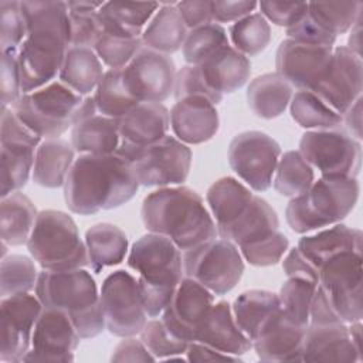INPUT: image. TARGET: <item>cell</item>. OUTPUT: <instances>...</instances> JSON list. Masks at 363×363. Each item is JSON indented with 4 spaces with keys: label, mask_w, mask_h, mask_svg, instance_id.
I'll return each instance as SVG.
<instances>
[{
    "label": "cell",
    "mask_w": 363,
    "mask_h": 363,
    "mask_svg": "<svg viewBox=\"0 0 363 363\" xmlns=\"http://www.w3.org/2000/svg\"><path fill=\"white\" fill-rule=\"evenodd\" d=\"M27 37L17 57L23 94L40 89L58 78L69 48L67 1H21Z\"/></svg>",
    "instance_id": "obj_1"
},
{
    "label": "cell",
    "mask_w": 363,
    "mask_h": 363,
    "mask_svg": "<svg viewBox=\"0 0 363 363\" xmlns=\"http://www.w3.org/2000/svg\"><path fill=\"white\" fill-rule=\"evenodd\" d=\"M139 186L132 163L118 153H81L64 183V200L69 211L91 216L126 204Z\"/></svg>",
    "instance_id": "obj_2"
},
{
    "label": "cell",
    "mask_w": 363,
    "mask_h": 363,
    "mask_svg": "<svg viewBox=\"0 0 363 363\" xmlns=\"http://www.w3.org/2000/svg\"><path fill=\"white\" fill-rule=\"evenodd\" d=\"M140 216L149 233L170 238L183 252L217 237V227L203 199L186 186L159 187L142 203Z\"/></svg>",
    "instance_id": "obj_3"
},
{
    "label": "cell",
    "mask_w": 363,
    "mask_h": 363,
    "mask_svg": "<svg viewBox=\"0 0 363 363\" xmlns=\"http://www.w3.org/2000/svg\"><path fill=\"white\" fill-rule=\"evenodd\" d=\"M128 265L138 272L147 316L159 318L184 277L182 251L170 238L147 233L132 244Z\"/></svg>",
    "instance_id": "obj_4"
},
{
    "label": "cell",
    "mask_w": 363,
    "mask_h": 363,
    "mask_svg": "<svg viewBox=\"0 0 363 363\" xmlns=\"http://www.w3.org/2000/svg\"><path fill=\"white\" fill-rule=\"evenodd\" d=\"M35 295L43 306L67 313L81 339L95 337L106 329L96 282L91 272L84 268L43 269L38 274Z\"/></svg>",
    "instance_id": "obj_5"
},
{
    "label": "cell",
    "mask_w": 363,
    "mask_h": 363,
    "mask_svg": "<svg viewBox=\"0 0 363 363\" xmlns=\"http://www.w3.org/2000/svg\"><path fill=\"white\" fill-rule=\"evenodd\" d=\"M359 191L356 177L320 176L305 193L289 200L285 208L286 223L298 234L340 223L354 208Z\"/></svg>",
    "instance_id": "obj_6"
},
{
    "label": "cell",
    "mask_w": 363,
    "mask_h": 363,
    "mask_svg": "<svg viewBox=\"0 0 363 363\" xmlns=\"http://www.w3.org/2000/svg\"><path fill=\"white\" fill-rule=\"evenodd\" d=\"M27 248L45 271H69L89 265L86 245L74 218L60 210L38 211Z\"/></svg>",
    "instance_id": "obj_7"
},
{
    "label": "cell",
    "mask_w": 363,
    "mask_h": 363,
    "mask_svg": "<svg viewBox=\"0 0 363 363\" xmlns=\"http://www.w3.org/2000/svg\"><path fill=\"white\" fill-rule=\"evenodd\" d=\"M85 96L61 81L23 94L10 106L16 115L43 139H58L74 126V115Z\"/></svg>",
    "instance_id": "obj_8"
},
{
    "label": "cell",
    "mask_w": 363,
    "mask_h": 363,
    "mask_svg": "<svg viewBox=\"0 0 363 363\" xmlns=\"http://www.w3.org/2000/svg\"><path fill=\"white\" fill-rule=\"evenodd\" d=\"M184 277H190L216 296L230 292L244 274L238 247L224 238H213L182 252Z\"/></svg>",
    "instance_id": "obj_9"
},
{
    "label": "cell",
    "mask_w": 363,
    "mask_h": 363,
    "mask_svg": "<svg viewBox=\"0 0 363 363\" xmlns=\"http://www.w3.org/2000/svg\"><path fill=\"white\" fill-rule=\"evenodd\" d=\"M318 272V288L339 320L343 323L362 320V252H340L325 261Z\"/></svg>",
    "instance_id": "obj_10"
},
{
    "label": "cell",
    "mask_w": 363,
    "mask_h": 363,
    "mask_svg": "<svg viewBox=\"0 0 363 363\" xmlns=\"http://www.w3.org/2000/svg\"><path fill=\"white\" fill-rule=\"evenodd\" d=\"M41 142L43 138L24 125L11 108L1 106V197L20 191L27 184L33 174L35 150Z\"/></svg>",
    "instance_id": "obj_11"
},
{
    "label": "cell",
    "mask_w": 363,
    "mask_h": 363,
    "mask_svg": "<svg viewBox=\"0 0 363 363\" xmlns=\"http://www.w3.org/2000/svg\"><path fill=\"white\" fill-rule=\"evenodd\" d=\"M99 301L105 328L113 336H136L147 322L138 278L125 269H116L104 279Z\"/></svg>",
    "instance_id": "obj_12"
},
{
    "label": "cell",
    "mask_w": 363,
    "mask_h": 363,
    "mask_svg": "<svg viewBox=\"0 0 363 363\" xmlns=\"http://www.w3.org/2000/svg\"><path fill=\"white\" fill-rule=\"evenodd\" d=\"M298 152L320 176L357 177L360 172L362 145L339 128L306 130Z\"/></svg>",
    "instance_id": "obj_13"
},
{
    "label": "cell",
    "mask_w": 363,
    "mask_h": 363,
    "mask_svg": "<svg viewBox=\"0 0 363 363\" xmlns=\"http://www.w3.org/2000/svg\"><path fill=\"white\" fill-rule=\"evenodd\" d=\"M281 146L261 130H245L233 138L228 146V163L233 172L254 191H265L281 157Z\"/></svg>",
    "instance_id": "obj_14"
},
{
    "label": "cell",
    "mask_w": 363,
    "mask_h": 363,
    "mask_svg": "<svg viewBox=\"0 0 363 363\" xmlns=\"http://www.w3.org/2000/svg\"><path fill=\"white\" fill-rule=\"evenodd\" d=\"M191 150L169 133L139 150L129 162L140 186L167 187L183 184L191 167Z\"/></svg>",
    "instance_id": "obj_15"
},
{
    "label": "cell",
    "mask_w": 363,
    "mask_h": 363,
    "mask_svg": "<svg viewBox=\"0 0 363 363\" xmlns=\"http://www.w3.org/2000/svg\"><path fill=\"white\" fill-rule=\"evenodd\" d=\"M43 309L37 295L17 294L0 301V360L4 363L23 362L31 347L34 325Z\"/></svg>",
    "instance_id": "obj_16"
},
{
    "label": "cell",
    "mask_w": 363,
    "mask_h": 363,
    "mask_svg": "<svg viewBox=\"0 0 363 363\" xmlns=\"http://www.w3.org/2000/svg\"><path fill=\"white\" fill-rule=\"evenodd\" d=\"M126 86L138 102H163L174 89L176 65L170 55L142 47L122 68Z\"/></svg>",
    "instance_id": "obj_17"
},
{
    "label": "cell",
    "mask_w": 363,
    "mask_h": 363,
    "mask_svg": "<svg viewBox=\"0 0 363 363\" xmlns=\"http://www.w3.org/2000/svg\"><path fill=\"white\" fill-rule=\"evenodd\" d=\"M362 55L352 52L347 47H333L330 64L311 92L342 116L362 96Z\"/></svg>",
    "instance_id": "obj_18"
},
{
    "label": "cell",
    "mask_w": 363,
    "mask_h": 363,
    "mask_svg": "<svg viewBox=\"0 0 363 363\" xmlns=\"http://www.w3.org/2000/svg\"><path fill=\"white\" fill-rule=\"evenodd\" d=\"M79 342L81 336L67 313L43 306L23 362H72Z\"/></svg>",
    "instance_id": "obj_19"
},
{
    "label": "cell",
    "mask_w": 363,
    "mask_h": 363,
    "mask_svg": "<svg viewBox=\"0 0 363 363\" xmlns=\"http://www.w3.org/2000/svg\"><path fill=\"white\" fill-rule=\"evenodd\" d=\"M214 302L211 291L196 279L183 277L159 318L173 336L190 343Z\"/></svg>",
    "instance_id": "obj_20"
},
{
    "label": "cell",
    "mask_w": 363,
    "mask_h": 363,
    "mask_svg": "<svg viewBox=\"0 0 363 363\" xmlns=\"http://www.w3.org/2000/svg\"><path fill=\"white\" fill-rule=\"evenodd\" d=\"M332 52L333 47L303 44L286 38L277 50V74L298 91H313L330 64Z\"/></svg>",
    "instance_id": "obj_21"
},
{
    "label": "cell",
    "mask_w": 363,
    "mask_h": 363,
    "mask_svg": "<svg viewBox=\"0 0 363 363\" xmlns=\"http://www.w3.org/2000/svg\"><path fill=\"white\" fill-rule=\"evenodd\" d=\"M170 128V111L160 102H139L118 119L116 153L130 160L139 150L164 138Z\"/></svg>",
    "instance_id": "obj_22"
},
{
    "label": "cell",
    "mask_w": 363,
    "mask_h": 363,
    "mask_svg": "<svg viewBox=\"0 0 363 363\" xmlns=\"http://www.w3.org/2000/svg\"><path fill=\"white\" fill-rule=\"evenodd\" d=\"M301 362H362V352L352 342L347 323H309L301 350Z\"/></svg>",
    "instance_id": "obj_23"
},
{
    "label": "cell",
    "mask_w": 363,
    "mask_h": 363,
    "mask_svg": "<svg viewBox=\"0 0 363 363\" xmlns=\"http://www.w3.org/2000/svg\"><path fill=\"white\" fill-rule=\"evenodd\" d=\"M170 128L186 145H200L213 139L220 128L216 105L204 96H186L170 109Z\"/></svg>",
    "instance_id": "obj_24"
},
{
    "label": "cell",
    "mask_w": 363,
    "mask_h": 363,
    "mask_svg": "<svg viewBox=\"0 0 363 363\" xmlns=\"http://www.w3.org/2000/svg\"><path fill=\"white\" fill-rule=\"evenodd\" d=\"M306 328L286 318L279 306V311L254 337L252 347L262 362H301Z\"/></svg>",
    "instance_id": "obj_25"
},
{
    "label": "cell",
    "mask_w": 363,
    "mask_h": 363,
    "mask_svg": "<svg viewBox=\"0 0 363 363\" xmlns=\"http://www.w3.org/2000/svg\"><path fill=\"white\" fill-rule=\"evenodd\" d=\"M193 342H200L235 357L252 349V342L235 323L231 305L227 301L214 302L199 326Z\"/></svg>",
    "instance_id": "obj_26"
},
{
    "label": "cell",
    "mask_w": 363,
    "mask_h": 363,
    "mask_svg": "<svg viewBox=\"0 0 363 363\" xmlns=\"http://www.w3.org/2000/svg\"><path fill=\"white\" fill-rule=\"evenodd\" d=\"M278 227L279 220L277 211L265 199L254 196L237 218L223 227H217V235L241 247L271 235Z\"/></svg>",
    "instance_id": "obj_27"
},
{
    "label": "cell",
    "mask_w": 363,
    "mask_h": 363,
    "mask_svg": "<svg viewBox=\"0 0 363 363\" xmlns=\"http://www.w3.org/2000/svg\"><path fill=\"white\" fill-rule=\"evenodd\" d=\"M363 234L357 228H350L336 223L328 228H320L315 234H306L299 238L296 248L316 268L329 258L345 251L362 252Z\"/></svg>",
    "instance_id": "obj_28"
},
{
    "label": "cell",
    "mask_w": 363,
    "mask_h": 363,
    "mask_svg": "<svg viewBox=\"0 0 363 363\" xmlns=\"http://www.w3.org/2000/svg\"><path fill=\"white\" fill-rule=\"evenodd\" d=\"M208 86L221 94L238 91L251 75L250 58L228 45L199 65Z\"/></svg>",
    "instance_id": "obj_29"
},
{
    "label": "cell",
    "mask_w": 363,
    "mask_h": 363,
    "mask_svg": "<svg viewBox=\"0 0 363 363\" xmlns=\"http://www.w3.org/2000/svg\"><path fill=\"white\" fill-rule=\"evenodd\" d=\"M187 26L179 13L176 3H160L142 33L143 47L170 55L183 47L187 35Z\"/></svg>",
    "instance_id": "obj_30"
},
{
    "label": "cell",
    "mask_w": 363,
    "mask_h": 363,
    "mask_svg": "<svg viewBox=\"0 0 363 363\" xmlns=\"http://www.w3.org/2000/svg\"><path fill=\"white\" fill-rule=\"evenodd\" d=\"M75 160L72 145L62 139H43L35 150L31 179L45 189L64 187L68 172Z\"/></svg>",
    "instance_id": "obj_31"
},
{
    "label": "cell",
    "mask_w": 363,
    "mask_h": 363,
    "mask_svg": "<svg viewBox=\"0 0 363 363\" xmlns=\"http://www.w3.org/2000/svg\"><path fill=\"white\" fill-rule=\"evenodd\" d=\"M160 7V3H133V1H108L99 11V20L104 33L140 38L145 27Z\"/></svg>",
    "instance_id": "obj_32"
},
{
    "label": "cell",
    "mask_w": 363,
    "mask_h": 363,
    "mask_svg": "<svg viewBox=\"0 0 363 363\" xmlns=\"http://www.w3.org/2000/svg\"><path fill=\"white\" fill-rule=\"evenodd\" d=\"M294 88L277 72L254 78L247 88V102L252 113L262 119L281 116L288 108Z\"/></svg>",
    "instance_id": "obj_33"
},
{
    "label": "cell",
    "mask_w": 363,
    "mask_h": 363,
    "mask_svg": "<svg viewBox=\"0 0 363 363\" xmlns=\"http://www.w3.org/2000/svg\"><path fill=\"white\" fill-rule=\"evenodd\" d=\"M89 267L101 272L106 267L121 264L128 254V237L123 230L111 223L94 224L85 233Z\"/></svg>",
    "instance_id": "obj_34"
},
{
    "label": "cell",
    "mask_w": 363,
    "mask_h": 363,
    "mask_svg": "<svg viewBox=\"0 0 363 363\" xmlns=\"http://www.w3.org/2000/svg\"><path fill=\"white\" fill-rule=\"evenodd\" d=\"M38 211L21 191H14L0 201V237L10 247L27 244Z\"/></svg>",
    "instance_id": "obj_35"
},
{
    "label": "cell",
    "mask_w": 363,
    "mask_h": 363,
    "mask_svg": "<svg viewBox=\"0 0 363 363\" xmlns=\"http://www.w3.org/2000/svg\"><path fill=\"white\" fill-rule=\"evenodd\" d=\"M71 145L79 155L116 153L119 146L118 119L96 113L78 122L71 130Z\"/></svg>",
    "instance_id": "obj_36"
},
{
    "label": "cell",
    "mask_w": 363,
    "mask_h": 363,
    "mask_svg": "<svg viewBox=\"0 0 363 363\" xmlns=\"http://www.w3.org/2000/svg\"><path fill=\"white\" fill-rule=\"evenodd\" d=\"M235 323L252 342L265 323L279 311L278 294L264 289L241 292L231 306Z\"/></svg>",
    "instance_id": "obj_37"
},
{
    "label": "cell",
    "mask_w": 363,
    "mask_h": 363,
    "mask_svg": "<svg viewBox=\"0 0 363 363\" xmlns=\"http://www.w3.org/2000/svg\"><path fill=\"white\" fill-rule=\"evenodd\" d=\"M102 62L94 48L69 47L67 50L58 81L82 96L94 92L104 75Z\"/></svg>",
    "instance_id": "obj_38"
},
{
    "label": "cell",
    "mask_w": 363,
    "mask_h": 363,
    "mask_svg": "<svg viewBox=\"0 0 363 363\" xmlns=\"http://www.w3.org/2000/svg\"><path fill=\"white\" fill-rule=\"evenodd\" d=\"M252 197L251 189L234 177L227 176L216 180L206 194L216 227H223L237 218L247 208Z\"/></svg>",
    "instance_id": "obj_39"
},
{
    "label": "cell",
    "mask_w": 363,
    "mask_h": 363,
    "mask_svg": "<svg viewBox=\"0 0 363 363\" xmlns=\"http://www.w3.org/2000/svg\"><path fill=\"white\" fill-rule=\"evenodd\" d=\"M313 182V167L298 150H288L281 155L272 177V184L278 194L294 199L305 193Z\"/></svg>",
    "instance_id": "obj_40"
},
{
    "label": "cell",
    "mask_w": 363,
    "mask_h": 363,
    "mask_svg": "<svg viewBox=\"0 0 363 363\" xmlns=\"http://www.w3.org/2000/svg\"><path fill=\"white\" fill-rule=\"evenodd\" d=\"M92 98L98 113L113 119L122 118L139 104L126 86L122 68L105 71Z\"/></svg>",
    "instance_id": "obj_41"
},
{
    "label": "cell",
    "mask_w": 363,
    "mask_h": 363,
    "mask_svg": "<svg viewBox=\"0 0 363 363\" xmlns=\"http://www.w3.org/2000/svg\"><path fill=\"white\" fill-rule=\"evenodd\" d=\"M289 111L292 119L309 130L335 129L342 125V116L311 91H296L289 102Z\"/></svg>",
    "instance_id": "obj_42"
},
{
    "label": "cell",
    "mask_w": 363,
    "mask_h": 363,
    "mask_svg": "<svg viewBox=\"0 0 363 363\" xmlns=\"http://www.w3.org/2000/svg\"><path fill=\"white\" fill-rule=\"evenodd\" d=\"M309 17L325 31L337 37L347 33L356 20L363 14L362 1H311L308 3Z\"/></svg>",
    "instance_id": "obj_43"
},
{
    "label": "cell",
    "mask_w": 363,
    "mask_h": 363,
    "mask_svg": "<svg viewBox=\"0 0 363 363\" xmlns=\"http://www.w3.org/2000/svg\"><path fill=\"white\" fill-rule=\"evenodd\" d=\"M230 45L228 34L221 24L208 23L187 31L182 51L189 65H201L211 55Z\"/></svg>",
    "instance_id": "obj_44"
},
{
    "label": "cell",
    "mask_w": 363,
    "mask_h": 363,
    "mask_svg": "<svg viewBox=\"0 0 363 363\" xmlns=\"http://www.w3.org/2000/svg\"><path fill=\"white\" fill-rule=\"evenodd\" d=\"M228 40L238 52L245 57H254L268 47L271 26L261 13H251L230 26Z\"/></svg>",
    "instance_id": "obj_45"
},
{
    "label": "cell",
    "mask_w": 363,
    "mask_h": 363,
    "mask_svg": "<svg viewBox=\"0 0 363 363\" xmlns=\"http://www.w3.org/2000/svg\"><path fill=\"white\" fill-rule=\"evenodd\" d=\"M38 274L31 258L21 254H10L0 262V296L27 294L35 289Z\"/></svg>",
    "instance_id": "obj_46"
},
{
    "label": "cell",
    "mask_w": 363,
    "mask_h": 363,
    "mask_svg": "<svg viewBox=\"0 0 363 363\" xmlns=\"http://www.w3.org/2000/svg\"><path fill=\"white\" fill-rule=\"evenodd\" d=\"M318 284L303 278H288L279 289L278 301L282 313L292 322L308 326L309 311Z\"/></svg>",
    "instance_id": "obj_47"
},
{
    "label": "cell",
    "mask_w": 363,
    "mask_h": 363,
    "mask_svg": "<svg viewBox=\"0 0 363 363\" xmlns=\"http://www.w3.org/2000/svg\"><path fill=\"white\" fill-rule=\"evenodd\" d=\"M140 340L156 360H166L172 356H182L186 353L189 342L173 336L162 319H149L140 330Z\"/></svg>",
    "instance_id": "obj_48"
},
{
    "label": "cell",
    "mask_w": 363,
    "mask_h": 363,
    "mask_svg": "<svg viewBox=\"0 0 363 363\" xmlns=\"http://www.w3.org/2000/svg\"><path fill=\"white\" fill-rule=\"evenodd\" d=\"M142 47L140 38L104 33L94 47V51L109 69H121L132 61Z\"/></svg>",
    "instance_id": "obj_49"
},
{
    "label": "cell",
    "mask_w": 363,
    "mask_h": 363,
    "mask_svg": "<svg viewBox=\"0 0 363 363\" xmlns=\"http://www.w3.org/2000/svg\"><path fill=\"white\" fill-rule=\"evenodd\" d=\"M240 248L242 258L254 267H269L278 264L289 250L288 237L277 230L271 235L244 244Z\"/></svg>",
    "instance_id": "obj_50"
},
{
    "label": "cell",
    "mask_w": 363,
    "mask_h": 363,
    "mask_svg": "<svg viewBox=\"0 0 363 363\" xmlns=\"http://www.w3.org/2000/svg\"><path fill=\"white\" fill-rule=\"evenodd\" d=\"M27 37V24L21 10V1L0 0V48L18 51Z\"/></svg>",
    "instance_id": "obj_51"
},
{
    "label": "cell",
    "mask_w": 363,
    "mask_h": 363,
    "mask_svg": "<svg viewBox=\"0 0 363 363\" xmlns=\"http://www.w3.org/2000/svg\"><path fill=\"white\" fill-rule=\"evenodd\" d=\"M173 95L176 101L193 95L204 96L214 105H218L223 101V95L208 86L199 65H186L176 72Z\"/></svg>",
    "instance_id": "obj_52"
},
{
    "label": "cell",
    "mask_w": 363,
    "mask_h": 363,
    "mask_svg": "<svg viewBox=\"0 0 363 363\" xmlns=\"http://www.w3.org/2000/svg\"><path fill=\"white\" fill-rule=\"evenodd\" d=\"M69 20V47L94 48L104 34V28L98 16L94 13H81L68 10Z\"/></svg>",
    "instance_id": "obj_53"
},
{
    "label": "cell",
    "mask_w": 363,
    "mask_h": 363,
    "mask_svg": "<svg viewBox=\"0 0 363 363\" xmlns=\"http://www.w3.org/2000/svg\"><path fill=\"white\" fill-rule=\"evenodd\" d=\"M23 95L17 51L1 52V106H13Z\"/></svg>",
    "instance_id": "obj_54"
},
{
    "label": "cell",
    "mask_w": 363,
    "mask_h": 363,
    "mask_svg": "<svg viewBox=\"0 0 363 363\" xmlns=\"http://www.w3.org/2000/svg\"><path fill=\"white\" fill-rule=\"evenodd\" d=\"M259 13L275 26L291 27L301 20L308 11V3H286V1H259Z\"/></svg>",
    "instance_id": "obj_55"
},
{
    "label": "cell",
    "mask_w": 363,
    "mask_h": 363,
    "mask_svg": "<svg viewBox=\"0 0 363 363\" xmlns=\"http://www.w3.org/2000/svg\"><path fill=\"white\" fill-rule=\"evenodd\" d=\"M286 37L289 40L303 43V44H313V45H325V47H333L336 37L328 31H325L322 27H319L308 14L298 20L295 24L286 28Z\"/></svg>",
    "instance_id": "obj_56"
},
{
    "label": "cell",
    "mask_w": 363,
    "mask_h": 363,
    "mask_svg": "<svg viewBox=\"0 0 363 363\" xmlns=\"http://www.w3.org/2000/svg\"><path fill=\"white\" fill-rule=\"evenodd\" d=\"M258 7L257 1H211V18L213 23H235L250 16Z\"/></svg>",
    "instance_id": "obj_57"
},
{
    "label": "cell",
    "mask_w": 363,
    "mask_h": 363,
    "mask_svg": "<svg viewBox=\"0 0 363 363\" xmlns=\"http://www.w3.org/2000/svg\"><path fill=\"white\" fill-rule=\"evenodd\" d=\"M176 7L182 14L189 30L213 23L211 1L208 0H187L177 1Z\"/></svg>",
    "instance_id": "obj_58"
},
{
    "label": "cell",
    "mask_w": 363,
    "mask_h": 363,
    "mask_svg": "<svg viewBox=\"0 0 363 363\" xmlns=\"http://www.w3.org/2000/svg\"><path fill=\"white\" fill-rule=\"evenodd\" d=\"M282 269L288 278H303L316 284L319 281L318 269L301 254L296 247L286 251L282 261Z\"/></svg>",
    "instance_id": "obj_59"
},
{
    "label": "cell",
    "mask_w": 363,
    "mask_h": 363,
    "mask_svg": "<svg viewBox=\"0 0 363 363\" xmlns=\"http://www.w3.org/2000/svg\"><path fill=\"white\" fill-rule=\"evenodd\" d=\"M111 360L112 362H153L156 359L147 350V347L140 339L128 336V337H123V340L115 346Z\"/></svg>",
    "instance_id": "obj_60"
},
{
    "label": "cell",
    "mask_w": 363,
    "mask_h": 363,
    "mask_svg": "<svg viewBox=\"0 0 363 363\" xmlns=\"http://www.w3.org/2000/svg\"><path fill=\"white\" fill-rule=\"evenodd\" d=\"M189 362H216V360H240V357L223 353L200 342H190L186 350Z\"/></svg>",
    "instance_id": "obj_61"
},
{
    "label": "cell",
    "mask_w": 363,
    "mask_h": 363,
    "mask_svg": "<svg viewBox=\"0 0 363 363\" xmlns=\"http://www.w3.org/2000/svg\"><path fill=\"white\" fill-rule=\"evenodd\" d=\"M342 123L352 138L360 142L362 139V96L354 101V104L342 115Z\"/></svg>",
    "instance_id": "obj_62"
},
{
    "label": "cell",
    "mask_w": 363,
    "mask_h": 363,
    "mask_svg": "<svg viewBox=\"0 0 363 363\" xmlns=\"http://www.w3.org/2000/svg\"><path fill=\"white\" fill-rule=\"evenodd\" d=\"M362 17L363 14L356 20V23L352 26V28L349 30L350 34H349V38H347V48L360 55V35H362Z\"/></svg>",
    "instance_id": "obj_63"
},
{
    "label": "cell",
    "mask_w": 363,
    "mask_h": 363,
    "mask_svg": "<svg viewBox=\"0 0 363 363\" xmlns=\"http://www.w3.org/2000/svg\"><path fill=\"white\" fill-rule=\"evenodd\" d=\"M105 4V1H67V7L71 11L81 13H94L99 11V9Z\"/></svg>",
    "instance_id": "obj_64"
}]
</instances>
